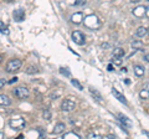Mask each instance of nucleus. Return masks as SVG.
<instances>
[{"label": "nucleus", "mask_w": 149, "mask_h": 139, "mask_svg": "<svg viewBox=\"0 0 149 139\" xmlns=\"http://www.w3.org/2000/svg\"><path fill=\"white\" fill-rule=\"evenodd\" d=\"M9 126H10V128L14 129V131H21V129H24L26 127V122L24 118L15 117V118H11L9 120Z\"/></svg>", "instance_id": "nucleus-1"}, {"label": "nucleus", "mask_w": 149, "mask_h": 139, "mask_svg": "<svg viewBox=\"0 0 149 139\" xmlns=\"http://www.w3.org/2000/svg\"><path fill=\"white\" fill-rule=\"evenodd\" d=\"M22 66V62H21V60H19V58H11L10 61H9L6 63V72L9 73H15L16 71H19V70L21 68Z\"/></svg>", "instance_id": "nucleus-2"}, {"label": "nucleus", "mask_w": 149, "mask_h": 139, "mask_svg": "<svg viewBox=\"0 0 149 139\" xmlns=\"http://www.w3.org/2000/svg\"><path fill=\"white\" fill-rule=\"evenodd\" d=\"M83 21H85V25L91 30H96L100 26V20L96 15H88L83 19Z\"/></svg>", "instance_id": "nucleus-3"}, {"label": "nucleus", "mask_w": 149, "mask_h": 139, "mask_svg": "<svg viewBox=\"0 0 149 139\" xmlns=\"http://www.w3.org/2000/svg\"><path fill=\"white\" fill-rule=\"evenodd\" d=\"M13 93H14V96H15L16 98H19V99H25V98H27V97H29L30 92H29V90H27L26 87L20 86V87H16V88L13 91Z\"/></svg>", "instance_id": "nucleus-4"}, {"label": "nucleus", "mask_w": 149, "mask_h": 139, "mask_svg": "<svg viewBox=\"0 0 149 139\" xmlns=\"http://www.w3.org/2000/svg\"><path fill=\"white\" fill-rule=\"evenodd\" d=\"M72 40H73L74 44H77V45H80V46H82V45L86 44V38H85V35H83L81 31H78V30H76V31L72 32Z\"/></svg>", "instance_id": "nucleus-5"}, {"label": "nucleus", "mask_w": 149, "mask_h": 139, "mask_svg": "<svg viewBox=\"0 0 149 139\" xmlns=\"http://www.w3.org/2000/svg\"><path fill=\"white\" fill-rule=\"evenodd\" d=\"M76 108V103L72 99H63L61 103V109L63 112H72Z\"/></svg>", "instance_id": "nucleus-6"}, {"label": "nucleus", "mask_w": 149, "mask_h": 139, "mask_svg": "<svg viewBox=\"0 0 149 139\" xmlns=\"http://www.w3.org/2000/svg\"><path fill=\"white\" fill-rule=\"evenodd\" d=\"M13 15H14V20L17 21V22L25 20V11H24V9H16V10L14 11Z\"/></svg>", "instance_id": "nucleus-7"}, {"label": "nucleus", "mask_w": 149, "mask_h": 139, "mask_svg": "<svg viewBox=\"0 0 149 139\" xmlns=\"http://www.w3.org/2000/svg\"><path fill=\"white\" fill-rule=\"evenodd\" d=\"M83 14L82 13H74V14H72L71 15V21L73 22L74 25H80V24H82L83 22Z\"/></svg>", "instance_id": "nucleus-8"}, {"label": "nucleus", "mask_w": 149, "mask_h": 139, "mask_svg": "<svg viewBox=\"0 0 149 139\" xmlns=\"http://www.w3.org/2000/svg\"><path fill=\"white\" fill-rule=\"evenodd\" d=\"M146 10H147V8L146 6H138V8H136V9H133V15L136 16V17H138V19H141V17H144L146 16Z\"/></svg>", "instance_id": "nucleus-9"}, {"label": "nucleus", "mask_w": 149, "mask_h": 139, "mask_svg": "<svg viewBox=\"0 0 149 139\" xmlns=\"http://www.w3.org/2000/svg\"><path fill=\"white\" fill-rule=\"evenodd\" d=\"M118 119H119V122L122 123V126L124 128H132V122H130V119L128 117H125L124 114L119 113L118 114Z\"/></svg>", "instance_id": "nucleus-10"}, {"label": "nucleus", "mask_w": 149, "mask_h": 139, "mask_svg": "<svg viewBox=\"0 0 149 139\" xmlns=\"http://www.w3.org/2000/svg\"><path fill=\"white\" fill-rule=\"evenodd\" d=\"M65 129H66V126H65V123H57V124L55 126L52 133L55 134V136H58V134L65 133Z\"/></svg>", "instance_id": "nucleus-11"}, {"label": "nucleus", "mask_w": 149, "mask_h": 139, "mask_svg": "<svg viewBox=\"0 0 149 139\" xmlns=\"http://www.w3.org/2000/svg\"><path fill=\"white\" fill-rule=\"evenodd\" d=\"M112 95L114 96V98H117L119 102H122V103H124V104H127V99H125V97L120 93L119 91H117L116 88H112Z\"/></svg>", "instance_id": "nucleus-12"}, {"label": "nucleus", "mask_w": 149, "mask_h": 139, "mask_svg": "<svg viewBox=\"0 0 149 139\" xmlns=\"http://www.w3.org/2000/svg\"><path fill=\"white\" fill-rule=\"evenodd\" d=\"M90 93L93 96V98H95L97 102H100V103H102L103 102V99H102V96L98 91H97L96 88H93V87H90Z\"/></svg>", "instance_id": "nucleus-13"}, {"label": "nucleus", "mask_w": 149, "mask_h": 139, "mask_svg": "<svg viewBox=\"0 0 149 139\" xmlns=\"http://www.w3.org/2000/svg\"><path fill=\"white\" fill-rule=\"evenodd\" d=\"M133 70H134V75L137 77H143L144 73H146V70H144V67L141 66V65H136Z\"/></svg>", "instance_id": "nucleus-14"}, {"label": "nucleus", "mask_w": 149, "mask_h": 139, "mask_svg": "<svg viewBox=\"0 0 149 139\" xmlns=\"http://www.w3.org/2000/svg\"><path fill=\"white\" fill-rule=\"evenodd\" d=\"M11 104V99L9 98L6 95H0V106H4V107H8V106Z\"/></svg>", "instance_id": "nucleus-15"}, {"label": "nucleus", "mask_w": 149, "mask_h": 139, "mask_svg": "<svg viewBox=\"0 0 149 139\" xmlns=\"http://www.w3.org/2000/svg\"><path fill=\"white\" fill-rule=\"evenodd\" d=\"M148 34V29L147 27H144V26H139L137 31H136V35L138 36V38H144Z\"/></svg>", "instance_id": "nucleus-16"}, {"label": "nucleus", "mask_w": 149, "mask_h": 139, "mask_svg": "<svg viewBox=\"0 0 149 139\" xmlns=\"http://www.w3.org/2000/svg\"><path fill=\"white\" fill-rule=\"evenodd\" d=\"M124 50L122 47H116L113 50V57H123L124 56Z\"/></svg>", "instance_id": "nucleus-17"}, {"label": "nucleus", "mask_w": 149, "mask_h": 139, "mask_svg": "<svg viewBox=\"0 0 149 139\" xmlns=\"http://www.w3.org/2000/svg\"><path fill=\"white\" fill-rule=\"evenodd\" d=\"M132 47L134 50H142L143 49V42L141 40H134L132 42Z\"/></svg>", "instance_id": "nucleus-18"}, {"label": "nucleus", "mask_w": 149, "mask_h": 139, "mask_svg": "<svg viewBox=\"0 0 149 139\" xmlns=\"http://www.w3.org/2000/svg\"><path fill=\"white\" fill-rule=\"evenodd\" d=\"M40 72V68L37 66H29L26 68V73H29V75H34V73H37Z\"/></svg>", "instance_id": "nucleus-19"}, {"label": "nucleus", "mask_w": 149, "mask_h": 139, "mask_svg": "<svg viewBox=\"0 0 149 139\" xmlns=\"http://www.w3.org/2000/svg\"><path fill=\"white\" fill-rule=\"evenodd\" d=\"M139 97H141L142 99H148L149 98V90L148 88H144L139 92Z\"/></svg>", "instance_id": "nucleus-20"}, {"label": "nucleus", "mask_w": 149, "mask_h": 139, "mask_svg": "<svg viewBox=\"0 0 149 139\" xmlns=\"http://www.w3.org/2000/svg\"><path fill=\"white\" fill-rule=\"evenodd\" d=\"M0 32L1 34H5V35H9V27L8 25H5L3 21H0Z\"/></svg>", "instance_id": "nucleus-21"}, {"label": "nucleus", "mask_w": 149, "mask_h": 139, "mask_svg": "<svg viewBox=\"0 0 149 139\" xmlns=\"http://www.w3.org/2000/svg\"><path fill=\"white\" fill-rule=\"evenodd\" d=\"M63 138H76V139H80L81 137L78 136L77 133H74V132H68V133L63 134Z\"/></svg>", "instance_id": "nucleus-22"}, {"label": "nucleus", "mask_w": 149, "mask_h": 139, "mask_svg": "<svg viewBox=\"0 0 149 139\" xmlns=\"http://www.w3.org/2000/svg\"><path fill=\"white\" fill-rule=\"evenodd\" d=\"M71 83H72V85H73L74 87H76L77 90H80V91H82V90H83V86H82L81 83L78 82L77 80H74V78H72V80H71Z\"/></svg>", "instance_id": "nucleus-23"}, {"label": "nucleus", "mask_w": 149, "mask_h": 139, "mask_svg": "<svg viewBox=\"0 0 149 139\" xmlns=\"http://www.w3.org/2000/svg\"><path fill=\"white\" fill-rule=\"evenodd\" d=\"M122 62H123V60L120 58V57H116V58L112 60V63L117 65V66H119V65H122Z\"/></svg>", "instance_id": "nucleus-24"}, {"label": "nucleus", "mask_w": 149, "mask_h": 139, "mask_svg": "<svg viewBox=\"0 0 149 139\" xmlns=\"http://www.w3.org/2000/svg\"><path fill=\"white\" fill-rule=\"evenodd\" d=\"M85 4H86V0H76L73 5L74 6H81V5H85Z\"/></svg>", "instance_id": "nucleus-25"}, {"label": "nucleus", "mask_w": 149, "mask_h": 139, "mask_svg": "<svg viewBox=\"0 0 149 139\" xmlns=\"http://www.w3.org/2000/svg\"><path fill=\"white\" fill-rule=\"evenodd\" d=\"M60 72H61L62 75H65V76H67V77L71 76V75H70V72H68V70H67V68H60Z\"/></svg>", "instance_id": "nucleus-26"}, {"label": "nucleus", "mask_w": 149, "mask_h": 139, "mask_svg": "<svg viewBox=\"0 0 149 139\" xmlns=\"http://www.w3.org/2000/svg\"><path fill=\"white\" fill-rule=\"evenodd\" d=\"M44 118L46 120H50L51 119V113L49 112V111H45V113H44Z\"/></svg>", "instance_id": "nucleus-27"}, {"label": "nucleus", "mask_w": 149, "mask_h": 139, "mask_svg": "<svg viewBox=\"0 0 149 139\" xmlns=\"http://www.w3.org/2000/svg\"><path fill=\"white\" fill-rule=\"evenodd\" d=\"M88 138H101V136H100V134H97V133L93 132V133H90V134H88Z\"/></svg>", "instance_id": "nucleus-28"}, {"label": "nucleus", "mask_w": 149, "mask_h": 139, "mask_svg": "<svg viewBox=\"0 0 149 139\" xmlns=\"http://www.w3.org/2000/svg\"><path fill=\"white\" fill-rule=\"evenodd\" d=\"M6 83H8V82H6L5 80H4V78H0V90L4 88V86H5Z\"/></svg>", "instance_id": "nucleus-29"}, {"label": "nucleus", "mask_w": 149, "mask_h": 139, "mask_svg": "<svg viewBox=\"0 0 149 139\" xmlns=\"http://www.w3.org/2000/svg\"><path fill=\"white\" fill-rule=\"evenodd\" d=\"M15 82H17V77H14L13 80H10V81H9L8 83H10V85H11V83H15Z\"/></svg>", "instance_id": "nucleus-30"}, {"label": "nucleus", "mask_w": 149, "mask_h": 139, "mask_svg": "<svg viewBox=\"0 0 149 139\" xmlns=\"http://www.w3.org/2000/svg\"><path fill=\"white\" fill-rule=\"evenodd\" d=\"M144 61H147V62L149 63V54H147V55H144Z\"/></svg>", "instance_id": "nucleus-31"}, {"label": "nucleus", "mask_w": 149, "mask_h": 139, "mask_svg": "<svg viewBox=\"0 0 149 139\" xmlns=\"http://www.w3.org/2000/svg\"><path fill=\"white\" fill-rule=\"evenodd\" d=\"M106 138H107V139H114V138H117V137L113 136V134H109V136H107Z\"/></svg>", "instance_id": "nucleus-32"}, {"label": "nucleus", "mask_w": 149, "mask_h": 139, "mask_svg": "<svg viewBox=\"0 0 149 139\" xmlns=\"http://www.w3.org/2000/svg\"><path fill=\"white\" fill-rule=\"evenodd\" d=\"M146 17L149 19V8H147V10H146Z\"/></svg>", "instance_id": "nucleus-33"}, {"label": "nucleus", "mask_w": 149, "mask_h": 139, "mask_svg": "<svg viewBox=\"0 0 149 139\" xmlns=\"http://www.w3.org/2000/svg\"><path fill=\"white\" fill-rule=\"evenodd\" d=\"M107 70H108V71H113V66H112V65H108V67H107Z\"/></svg>", "instance_id": "nucleus-34"}, {"label": "nucleus", "mask_w": 149, "mask_h": 139, "mask_svg": "<svg viewBox=\"0 0 149 139\" xmlns=\"http://www.w3.org/2000/svg\"><path fill=\"white\" fill-rule=\"evenodd\" d=\"M108 46H109L108 44H103V45H102V47H103V49H104V47H108Z\"/></svg>", "instance_id": "nucleus-35"}, {"label": "nucleus", "mask_w": 149, "mask_h": 139, "mask_svg": "<svg viewBox=\"0 0 149 139\" xmlns=\"http://www.w3.org/2000/svg\"><path fill=\"white\" fill-rule=\"evenodd\" d=\"M130 1H132V3H139L141 0H130Z\"/></svg>", "instance_id": "nucleus-36"}, {"label": "nucleus", "mask_w": 149, "mask_h": 139, "mask_svg": "<svg viewBox=\"0 0 149 139\" xmlns=\"http://www.w3.org/2000/svg\"><path fill=\"white\" fill-rule=\"evenodd\" d=\"M4 1H5V3H13L14 0H4Z\"/></svg>", "instance_id": "nucleus-37"}, {"label": "nucleus", "mask_w": 149, "mask_h": 139, "mask_svg": "<svg viewBox=\"0 0 149 139\" xmlns=\"http://www.w3.org/2000/svg\"><path fill=\"white\" fill-rule=\"evenodd\" d=\"M1 61H3V56L0 55V63H1Z\"/></svg>", "instance_id": "nucleus-38"}, {"label": "nucleus", "mask_w": 149, "mask_h": 139, "mask_svg": "<svg viewBox=\"0 0 149 139\" xmlns=\"http://www.w3.org/2000/svg\"><path fill=\"white\" fill-rule=\"evenodd\" d=\"M148 34H149V27H148Z\"/></svg>", "instance_id": "nucleus-39"}, {"label": "nucleus", "mask_w": 149, "mask_h": 139, "mask_svg": "<svg viewBox=\"0 0 149 139\" xmlns=\"http://www.w3.org/2000/svg\"><path fill=\"white\" fill-rule=\"evenodd\" d=\"M148 1H149V0H148Z\"/></svg>", "instance_id": "nucleus-40"}]
</instances>
